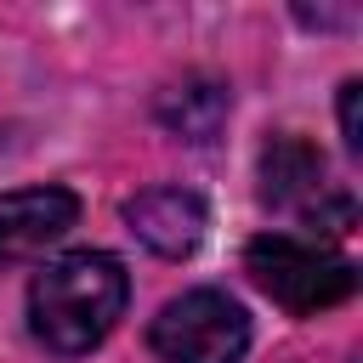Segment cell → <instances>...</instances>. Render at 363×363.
<instances>
[{"mask_svg": "<svg viewBox=\"0 0 363 363\" xmlns=\"http://www.w3.org/2000/svg\"><path fill=\"white\" fill-rule=\"evenodd\" d=\"M227 108H233V91L210 74H187L176 79L164 96H159V125L176 136V142H216V130L227 125Z\"/></svg>", "mask_w": 363, "mask_h": 363, "instance_id": "cell-7", "label": "cell"}, {"mask_svg": "<svg viewBox=\"0 0 363 363\" xmlns=\"http://www.w3.org/2000/svg\"><path fill=\"white\" fill-rule=\"evenodd\" d=\"M125 227L164 261H182L204 244V227H210V210L199 193L187 187H142L136 199H125Z\"/></svg>", "mask_w": 363, "mask_h": 363, "instance_id": "cell-5", "label": "cell"}, {"mask_svg": "<svg viewBox=\"0 0 363 363\" xmlns=\"http://www.w3.org/2000/svg\"><path fill=\"white\" fill-rule=\"evenodd\" d=\"M357 96H363V85H357V79H346V85H340V142H346V153H363V125H357Z\"/></svg>", "mask_w": 363, "mask_h": 363, "instance_id": "cell-8", "label": "cell"}, {"mask_svg": "<svg viewBox=\"0 0 363 363\" xmlns=\"http://www.w3.org/2000/svg\"><path fill=\"white\" fill-rule=\"evenodd\" d=\"M301 23H312V28H346L352 11H301Z\"/></svg>", "mask_w": 363, "mask_h": 363, "instance_id": "cell-9", "label": "cell"}, {"mask_svg": "<svg viewBox=\"0 0 363 363\" xmlns=\"http://www.w3.org/2000/svg\"><path fill=\"white\" fill-rule=\"evenodd\" d=\"M79 221V193L45 182V187H11L0 193V267H17L57 244Z\"/></svg>", "mask_w": 363, "mask_h": 363, "instance_id": "cell-4", "label": "cell"}, {"mask_svg": "<svg viewBox=\"0 0 363 363\" xmlns=\"http://www.w3.org/2000/svg\"><path fill=\"white\" fill-rule=\"evenodd\" d=\"M130 301V272L108 250H68L28 284V329L57 357H85L113 335Z\"/></svg>", "mask_w": 363, "mask_h": 363, "instance_id": "cell-1", "label": "cell"}, {"mask_svg": "<svg viewBox=\"0 0 363 363\" xmlns=\"http://www.w3.org/2000/svg\"><path fill=\"white\" fill-rule=\"evenodd\" d=\"M147 346L164 363H244L250 352V312L227 289H187L159 306Z\"/></svg>", "mask_w": 363, "mask_h": 363, "instance_id": "cell-3", "label": "cell"}, {"mask_svg": "<svg viewBox=\"0 0 363 363\" xmlns=\"http://www.w3.org/2000/svg\"><path fill=\"white\" fill-rule=\"evenodd\" d=\"M244 272L289 318L329 312V306L352 301V289H357V267L346 255H335L329 244L289 238V233H255L244 244Z\"/></svg>", "mask_w": 363, "mask_h": 363, "instance_id": "cell-2", "label": "cell"}, {"mask_svg": "<svg viewBox=\"0 0 363 363\" xmlns=\"http://www.w3.org/2000/svg\"><path fill=\"white\" fill-rule=\"evenodd\" d=\"M323 153L306 136H272L261 147V199L278 210H312V199L323 193Z\"/></svg>", "mask_w": 363, "mask_h": 363, "instance_id": "cell-6", "label": "cell"}]
</instances>
